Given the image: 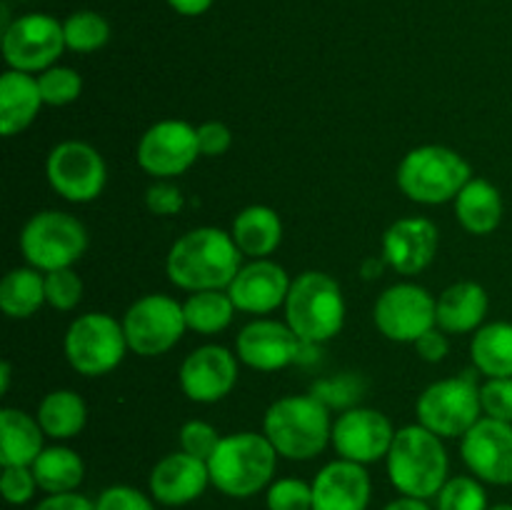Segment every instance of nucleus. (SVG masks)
Segmentation results:
<instances>
[{"label":"nucleus","mask_w":512,"mask_h":510,"mask_svg":"<svg viewBox=\"0 0 512 510\" xmlns=\"http://www.w3.org/2000/svg\"><path fill=\"white\" fill-rule=\"evenodd\" d=\"M240 248L233 235L220 228H195L180 235L170 248L165 270L170 283L188 293L198 290H228L238 275Z\"/></svg>","instance_id":"obj_1"},{"label":"nucleus","mask_w":512,"mask_h":510,"mask_svg":"<svg viewBox=\"0 0 512 510\" xmlns=\"http://www.w3.org/2000/svg\"><path fill=\"white\" fill-rule=\"evenodd\" d=\"M388 475L393 488L410 498H435L448 483V450L443 438L420 423L395 430L388 453Z\"/></svg>","instance_id":"obj_2"},{"label":"nucleus","mask_w":512,"mask_h":510,"mask_svg":"<svg viewBox=\"0 0 512 510\" xmlns=\"http://www.w3.org/2000/svg\"><path fill=\"white\" fill-rule=\"evenodd\" d=\"M263 435L280 458L313 460L333 438L330 408L310 395H285L275 400L263 418Z\"/></svg>","instance_id":"obj_3"},{"label":"nucleus","mask_w":512,"mask_h":510,"mask_svg":"<svg viewBox=\"0 0 512 510\" xmlns=\"http://www.w3.org/2000/svg\"><path fill=\"white\" fill-rule=\"evenodd\" d=\"M278 450L260 433L225 435L210 455V483L228 498H250L273 483Z\"/></svg>","instance_id":"obj_4"},{"label":"nucleus","mask_w":512,"mask_h":510,"mask_svg":"<svg viewBox=\"0 0 512 510\" xmlns=\"http://www.w3.org/2000/svg\"><path fill=\"white\" fill-rule=\"evenodd\" d=\"M288 325L310 345L328 343L343 330L345 298L340 285L320 270L298 275L285 300Z\"/></svg>","instance_id":"obj_5"},{"label":"nucleus","mask_w":512,"mask_h":510,"mask_svg":"<svg viewBox=\"0 0 512 510\" xmlns=\"http://www.w3.org/2000/svg\"><path fill=\"white\" fill-rule=\"evenodd\" d=\"M473 180L470 163L445 145H420L403 158L398 185L413 203L440 205L458 198Z\"/></svg>","instance_id":"obj_6"},{"label":"nucleus","mask_w":512,"mask_h":510,"mask_svg":"<svg viewBox=\"0 0 512 510\" xmlns=\"http://www.w3.org/2000/svg\"><path fill=\"white\" fill-rule=\"evenodd\" d=\"M88 248V230L75 215L63 210H43L25 223L20 233V253L40 273L73 268Z\"/></svg>","instance_id":"obj_7"},{"label":"nucleus","mask_w":512,"mask_h":510,"mask_svg":"<svg viewBox=\"0 0 512 510\" xmlns=\"http://www.w3.org/2000/svg\"><path fill=\"white\" fill-rule=\"evenodd\" d=\"M418 423L440 438H463L480 418V385L473 370L433 383L415 405Z\"/></svg>","instance_id":"obj_8"},{"label":"nucleus","mask_w":512,"mask_h":510,"mask_svg":"<svg viewBox=\"0 0 512 510\" xmlns=\"http://www.w3.org/2000/svg\"><path fill=\"white\" fill-rule=\"evenodd\" d=\"M65 358L85 378H100L118 368L125 358L128 338L120 320L108 313H85L65 330Z\"/></svg>","instance_id":"obj_9"},{"label":"nucleus","mask_w":512,"mask_h":510,"mask_svg":"<svg viewBox=\"0 0 512 510\" xmlns=\"http://www.w3.org/2000/svg\"><path fill=\"white\" fill-rule=\"evenodd\" d=\"M123 330L133 353L155 358L175 348L188 330L183 305L163 293H150L135 300L123 315Z\"/></svg>","instance_id":"obj_10"},{"label":"nucleus","mask_w":512,"mask_h":510,"mask_svg":"<svg viewBox=\"0 0 512 510\" xmlns=\"http://www.w3.org/2000/svg\"><path fill=\"white\" fill-rule=\"evenodd\" d=\"M48 183L70 203H90L100 198L108 183V168L98 150L83 140H63L55 145L45 163Z\"/></svg>","instance_id":"obj_11"},{"label":"nucleus","mask_w":512,"mask_h":510,"mask_svg":"<svg viewBox=\"0 0 512 510\" xmlns=\"http://www.w3.org/2000/svg\"><path fill=\"white\" fill-rule=\"evenodd\" d=\"M63 23L53 15L28 13L3 30V58L8 68L23 73H43L63 55Z\"/></svg>","instance_id":"obj_12"},{"label":"nucleus","mask_w":512,"mask_h":510,"mask_svg":"<svg viewBox=\"0 0 512 510\" xmlns=\"http://www.w3.org/2000/svg\"><path fill=\"white\" fill-rule=\"evenodd\" d=\"M438 298L415 283H398L375 300L373 320L380 333L395 343H415L438 325Z\"/></svg>","instance_id":"obj_13"},{"label":"nucleus","mask_w":512,"mask_h":510,"mask_svg":"<svg viewBox=\"0 0 512 510\" xmlns=\"http://www.w3.org/2000/svg\"><path fill=\"white\" fill-rule=\"evenodd\" d=\"M198 158V128L185 120H160L145 130L138 143V165L158 180L183 175Z\"/></svg>","instance_id":"obj_14"},{"label":"nucleus","mask_w":512,"mask_h":510,"mask_svg":"<svg viewBox=\"0 0 512 510\" xmlns=\"http://www.w3.org/2000/svg\"><path fill=\"white\" fill-rule=\"evenodd\" d=\"M308 348H315V345L300 340V335L288 323L270 318L253 320L235 338V355L240 363L253 370H263V373L300 363Z\"/></svg>","instance_id":"obj_15"},{"label":"nucleus","mask_w":512,"mask_h":510,"mask_svg":"<svg viewBox=\"0 0 512 510\" xmlns=\"http://www.w3.org/2000/svg\"><path fill=\"white\" fill-rule=\"evenodd\" d=\"M395 428L385 413L375 408H348L333 423V448L340 458L370 465L388 458Z\"/></svg>","instance_id":"obj_16"},{"label":"nucleus","mask_w":512,"mask_h":510,"mask_svg":"<svg viewBox=\"0 0 512 510\" xmlns=\"http://www.w3.org/2000/svg\"><path fill=\"white\" fill-rule=\"evenodd\" d=\"M460 453L478 480L490 485H512V423L483 415L463 435Z\"/></svg>","instance_id":"obj_17"},{"label":"nucleus","mask_w":512,"mask_h":510,"mask_svg":"<svg viewBox=\"0 0 512 510\" xmlns=\"http://www.w3.org/2000/svg\"><path fill=\"white\" fill-rule=\"evenodd\" d=\"M238 383V355L223 345H200L180 365V388L193 403H218Z\"/></svg>","instance_id":"obj_18"},{"label":"nucleus","mask_w":512,"mask_h":510,"mask_svg":"<svg viewBox=\"0 0 512 510\" xmlns=\"http://www.w3.org/2000/svg\"><path fill=\"white\" fill-rule=\"evenodd\" d=\"M293 280L288 278L283 265L268 258H255L245 263L228 285L235 308L243 313L268 315L285 305Z\"/></svg>","instance_id":"obj_19"},{"label":"nucleus","mask_w":512,"mask_h":510,"mask_svg":"<svg viewBox=\"0 0 512 510\" xmlns=\"http://www.w3.org/2000/svg\"><path fill=\"white\" fill-rule=\"evenodd\" d=\"M438 225L428 218H400L385 230L383 260L400 275H415L433 263L438 253Z\"/></svg>","instance_id":"obj_20"},{"label":"nucleus","mask_w":512,"mask_h":510,"mask_svg":"<svg viewBox=\"0 0 512 510\" xmlns=\"http://www.w3.org/2000/svg\"><path fill=\"white\" fill-rule=\"evenodd\" d=\"M208 485H213L208 463L183 453V450L165 455L150 473V495L168 508L193 503L208 490Z\"/></svg>","instance_id":"obj_21"},{"label":"nucleus","mask_w":512,"mask_h":510,"mask_svg":"<svg viewBox=\"0 0 512 510\" xmlns=\"http://www.w3.org/2000/svg\"><path fill=\"white\" fill-rule=\"evenodd\" d=\"M313 510H368L373 483L365 465L353 460H333L313 483Z\"/></svg>","instance_id":"obj_22"},{"label":"nucleus","mask_w":512,"mask_h":510,"mask_svg":"<svg viewBox=\"0 0 512 510\" xmlns=\"http://www.w3.org/2000/svg\"><path fill=\"white\" fill-rule=\"evenodd\" d=\"M43 105L38 78L33 73L8 68L0 75V133L5 138L28 128Z\"/></svg>","instance_id":"obj_23"},{"label":"nucleus","mask_w":512,"mask_h":510,"mask_svg":"<svg viewBox=\"0 0 512 510\" xmlns=\"http://www.w3.org/2000/svg\"><path fill=\"white\" fill-rule=\"evenodd\" d=\"M490 300L480 283L463 280L445 288L438 298V328L445 333H475L488 315Z\"/></svg>","instance_id":"obj_24"},{"label":"nucleus","mask_w":512,"mask_h":510,"mask_svg":"<svg viewBox=\"0 0 512 510\" xmlns=\"http://www.w3.org/2000/svg\"><path fill=\"white\" fill-rule=\"evenodd\" d=\"M43 428L38 418L18 408L0 410V465H33L43 453Z\"/></svg>","instance_id":"obj_25"},{"label":"nucleus","mask_w":512,"mask_h":510,"mask_svg":"<svg viewBox=\"0 0 512 510\" xmlns=\"http://www.w3.org/2000/svg\"><path fill=\"white\" fill-rule=\"evenodd\" d=\"M230 235L243 255L253 260L268 258L283 240V223H280V215L268 205H250L235 215Z\"/></svg>","instance_id":"obj_26"},{"label":"nucleus","mask_w":512,"mask_h":510,"mask_svg":"<svg viewBox=\"0 0 512 510\" xmlns=\"http://www.w3.org/2000/svg\"><path fill=\"white\" fill-rule=\"evenodd\" d=\"M453 203L458 223L473 235H490L503 220V195L485 178L470 180Z\"/></svg>","instance_id":"obj_27"},{"label":"nucleus","mask_w":512,"mask_h":510,"mask_svg":"<svg viewBox=\"0 0 512 510\" xmlns=\"http://www.w3.org/2000/svg\"><path fill=\"white\" fill-rule=\"evenodd\" d=\"M470 358L485 378H512V323L480 325L470 343Z\"/></svg>","instance_id":"obj_28"},{"label":"nucleus","mask_w":512,"mask_h":510,"mask_svg":"<svg viewBox=\"0 0 512 510\" xmlns=\"http://www.w3.org/2000/svg\"><path fill=\"white\" fill-rule=\"evenodd\" d=\"M30 468H33L35 480H38V488L45 490L48 495L75 493V488L85 478L83 458L73 448H65V445L43 448V453L35 458Z\"/></svg>","instance_id":"obj_29"},{"label":"nucleus","mask_w":512,"mask_h":510,"mask_svg":"<svg viewBox=\"0 0 512 510\" xmlns=\"http://www.w3.org/2000/svg\"><path fill=\"white\" fill-rule=\"evenodd\" d=\"M35 418L48 438L68 440L85 428L88 405L75 390H53L40 400Z\"/></svg>","instance_id":"obj_30"},{"label":"nucleus","mask_w":512,"mask_h":510,"mask_svg":"<svg viewBox=\"0 0 512 510\" xmlns=\"http://www.w3.org/2000/svg\"><path fill=\"white\" fill-rule=\"evenodd\" d=\"M45 300V273L28 265L13 268L0 283V310L8 318H30L43 308Z\"/></svg>","instance_id":"obj_31"},{"label":"nucleus","mask_w":512,"mask_h":510,"mask_svg":"<svg viewBox=\"0 0 512 510\" xmlns=\"http://www.w3.org/2000/svg\"><path fill=\"white\" fill-rule=\"evenodd\" d=\"M235 303L228 290H198L183 303L185 323L195 333L213 335L228 328L235 318Z\"/></svg>","instance_id":"obj_32"},{"label":"nucleus","mask_w":512,"mask_h":510,"mask_svg":"<svg viewBox=\"0 0 512 510\" xmlns=\"http://www.w3.org/2000/svg\"><path fill=\"white\" fill-rule=\"evenodd\" d=\"M65 45L73 53H95L110 40L108 20L93 10H78L63 23Z\"/></svg>","instance_id":"obj_33"},{"label":"nucleus","mask_w":512,"mask_h":510,"mask_svg":"<svg viewBox=\"0 0 512 510\" xmlns=\"http://www.w3.org/2000/svg\"><path fill=\"white\" fill-rule=\"evenodd\" d=\"M38 88L43 95V105H70L80 98L83 90V78L78 70L68 68V65H50L48 70L38 73Z\"/></svg>","instance_id":"obj_34"},{"label":"nucleus","mask_w":512,"mask_h":510,"mask_svg":"<svg viewBox=\"0 0 512 510\" xmlns=\"http://www.w3.org/2000/svg\"><path fill=\"white\" fill-rule=\"evenodd\" d=\"M435 500H438V510H488V493L483 488V480L473 475L448 478Z\"/></svg>","instance_id":"obj_35"},{"label":"nucleus","mask_w":512,"mask_h":510,"mask_svg":"<svg viewBox=\"0 0 512 510\" xmlns=\"http://www.w3.org/2000/svg\"><path fill=\"white\" fill-rule=\"evenodd\" d=\"M268 510H313V485L300 478H280L265 493Z\"/></svg>","instance_id":"obj_36"},{"label":"nucleus","mask_w":512,"mask_h":510,"mask_svg":"<svg viewBox=\"0 0 512 510\" xmlns=\"http://www.w3.org/2000/svg\"><path fill=\"white\" fill-rule=\"evenodd\" d=\"M83 298V280L73 268L45 273V300L55 310H73Z\"/></svg>","instance_id":"obj_37"},{"label":"nucleus","mask_w":512,"mask_h":510,"mask_svg":"<svg viewBox=\"0 0 512 510\" xmlns=\"http://www.w3.org/2000/svg\"><path fill=\"white\" fill-rule=\"evenodd\" d=\"M220 433L205 420H188V423L180 428V450L193 458H200L208 463L210 455L215 453V448L220 445Z\"/></svg>","instance_id":"obj_38"},{"label":"nucleus","mask_w":512,"mask_h":510,"mask_svg":"<svg viewBox=\"0 0 512 510\" xmlns=\"http://www.w3.org/2000/svg\"><path fill=\"white\" fill-rule=\"evenodd\" d=\"M360 393H363V383L355 375H335L313 385V395L328 408H350Z\"/></svg>","instance_id":"obj_39"},{"label":"nucleus","mask_w":512,"mask_h":510,"mask_svg":"<svg viewBox=\"0 0 512 510\" xmlns=\"http://www.w3.org/2000/svg\"><path fill=\"white\" fill-rule=\"evenodd\" d=\"M480 405L485 418L512 423V378H488L480 385Z\"/></svg>","instance_id":"obj_40"},{"label":"nucleus","mask_w":512,"mask_h":510,"mask_svg":"<svg viewBox=\"0 0 512 510\" xmlns=\"http://www.w3.org/2000/svg\"><path fill=\"white\" fill-rule=\"evenodd\" d=\"M35 490H38V480H35L30 465H8V468H3L0 493H3L5 503L25 505L28 500H33Z\"/></svg>","instance_id":"obj_41"},{"label":"nucleus","mask_w":512,"mask_h":510,"mask_svg":"<svg viewBox=\"0 0 512 510\" xmlns=\"http://www.w3.org/2000/svg\"><path fill=\"white\" fill-rule=\"evenodd\" d=\"M95 510H155V505L133 485H110L98 495Z\"/></svg>","instance_id":"obj_42"},{"label":"nucleus","mask_w":512,"mask_h":510,"mask_svg":"<svg viewBox=\"0 0 512 510\" xmlns=\"http://www.w3.org/2000/svg\"><path fill=\"white\" fill-rule=\"evenodd\" d=\"M183 193H180L178 185L168 183V180H158L155 185H150L148 193H145V205L153 215L160 218H170V215H178L183 210Z\"/></svg>","instance_id":"obj_43"},{"label":"nucleus","mask_w":512,"mask_h":510,"mask_svg":"<svg viewBox=\"0 0 512 510\" xmlns=\"http://www.w3.org/2000/svg\"><path fill=\"white\" fill-rule=\"evenodd\" d=\"M198 145H200V155L205 158H218V155H225L233 145V133L225 123L220 120H208L198 128Z\"/></svg>","instance_id":"obj_44"},{"label":"nucleus","mask_w":512,"mask_h":510,"mask_svg":"<svg viewBox=\"0 0 512 510\" xmlns=\"http://www.w3.org/2000/svg\"><path fill=\"white\" fill-rule=\"evenodd\" d=\"M413 345L415 350H418L420 358L428 360V363H440V360L450 353L448 335H445V330H440L438 325H435L433 330H428L425 335H420Z\"/></svg>","instance_id":"obj_45"},{"label":"nucleus","mask_w":512,"mask_h":510,"mask_svg":"<svg viewBox=\"0 0 512 510\" xmlns=\"http://www.w3.org/2000/svg\"><path fill=\"white\" fill-rule=\"evenodd\" d=\"M35 510H95V503L80 493H58L40 500Z\"/></svg>","instance_id":"obj_46"},{"label":"nucleus","mask_w":512,"mask_h":510,"mask_svg":"<svg viewBox=\"0 0 512 510\" xmlns=\"http://www.w3.org/2000/svg\"><path fill=\"white\" fill-rule=\"evenodd\" d=\"M170 8L180 15H188V18H195V15L208 13L213 0H168Z\"/></svg>","instance_id":"obj_47"},{"label":"nucleus","mask_w":512,"mask_h":510,"mask_svg":"<svg viewBox=\"0 0 512 510\" xmlns=\"http://www.w3.org/2000/svg\"><path fill=\"white\" fill-rule=\"evenodd\" d=\"M383 510H433L428 505V500L423 498H410V495H400V498L390 500Z\"/></svg>","instance_id":"obj_48"},{"label":"nucleus","mask_w":512,"mask_h":510,"mask_svg":"<svg viewBox=\"0 0 512 510\" xmlns=\"http://www.w3.org/2000/svg\"><path fill=\"white\" fill-rule=\"evenodd\" d=\"M383 273V263H380V260H365L363 263V275L368 280H373V278H378V275Z\"/></svg>","instance_id":"obj_49"},{"label":"nucleus","mask_w":512,"mask_h":510,"mask_svg":"<svg viewBox=\"0 0 512 510\" xmlns=\"http://www.w3.org/2000/svg\"><path fill=\"white\" fill-rule=\"evenodd\" d=\"M10 388V363L5 360L3 365H0V393H8Z\"/></svg>","instance_id":"obj_50"},{"label":"nucleus","mask_w":512,"mask_h":510,"mask_svg":"<svg viewBox=\"0 0 512 510\" xmlns=\"http://www.w3.org/2000/svg\"><path fill=\"white\" fill-rule=\"evenodd\" d=\"M488 510H512V505L510 503H498V505H493V508H488Z\"/></svg>","instance_id":"obj_51"}]
</instances>
